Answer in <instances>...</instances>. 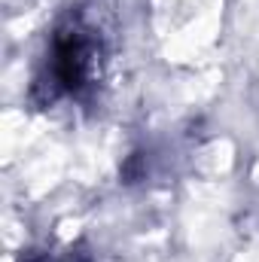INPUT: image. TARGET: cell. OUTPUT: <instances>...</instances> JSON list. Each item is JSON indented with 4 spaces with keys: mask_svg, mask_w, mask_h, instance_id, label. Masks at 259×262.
Masks as SVG:
<instances>
[{
    "mask_svg": "<svg viewBox=\"0 0 259 262\" xmlns=\"http://www.w3.org/2000/svg\"><path fill=\"white\" fill-rule=\"evenodd\" d=\"M92 61H95V43L82 28H61L52 43V76L64 92H79L89 76H92Z\"/></svg>",
    "mask_w": 259,
    "mask_h": 262,
    "instance_id": "1",
    "label": "cell"
}]
</instances>
